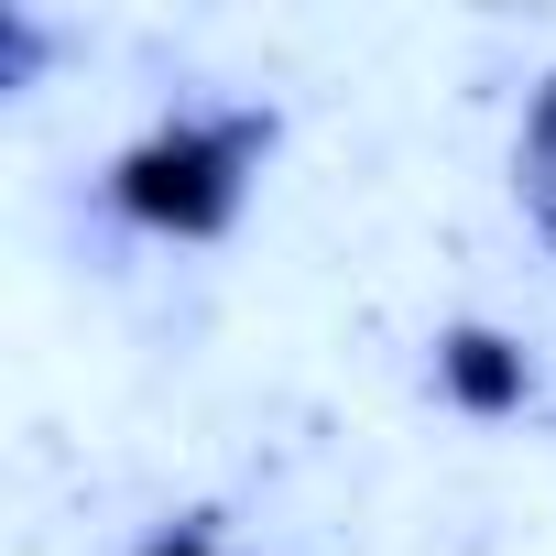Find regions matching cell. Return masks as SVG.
<instances>
[{"mask_svg":"<svg viewBox=\"0 0 556 556\" xmlns=\"http://www.w3.org/2000/svg\"><path fill=\"white\" fill-rule=\"evenodd\" d=\"M121 207L153 229H218L240 207V131H153L121 164Z\"/></svg>","mask_w":556,"mask_h":556,"instance_id":"6da1fadb","label":"cell"},{"mask_svg":"<svg viewBox=\"0 0 556 556\" xmlns=\"http://www.w3.org/2000/svg\"><path fill=\"white\" fill-rule=\"evenodd\" d=\"M437 371H447V393H458V404H480V415L523 404V350H513V339H491V328H458V339L437 350Z\"/></svg>","mask_w":556,"mask_h":556,"instance_id":"7a4b0ae2","label":"cell"},{"mask_svg":"<svg viewBox=\"0 0 556 556\" xmlns=\"http://www.w3.org/2000/svg\"><path fill=\"white\" fill-rule=\"evenodd\" d=\"M534 164H545V186H556V99L534 110Z\"/></svg>","mask_w":556,"mask_h":556,"instance_id":"3957f363","label":"cell"}]
</instances>
